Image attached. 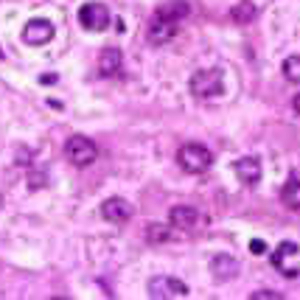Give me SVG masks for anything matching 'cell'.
I'll list each match as a JSON object with an SVG mask.
<instances>
[{
    "mask_svg": "<svg viewBox=\"0 0 300 300\" xmlns=\"http://www.w3.org/2000/svg\"><path fill=\"white\" fill-rule=\"evenodd\" d=\"M154 14L166 17V20H174L180 22L182 17L191 14V6H188V0H163L158 8H154Z\"/></svg>",
    "mask_w": 300,
    "mask_h": 300,
    "instance_id": "obj_13",
    "label": "cell"
},
{
    "mask_svg": "<svg viewBox=\"0 0 300 300\" xmlns=\"http://www.w3.org/2000/svg\"><path fill=\"white\" fill-rule=\"evenodd\" d=\"M64 158H68V163L76 166V168H84V166L96 163L98 146H96L87 135H70L68 143H64Z\"/></svg>",
    "mask_w": 300,
    "mask_h": 300,
    "instance_id": "obj_1",
    "label": "cell"
},
{
    "mask_svg": "<svg viewBox=\"0 0 300 300\" xmlns=\"http://www.w3.org/2000/svg\"><path fill=\"white\" fill-rule=\"evenodd\" d=\"M284 76L289 82H300V56H286L284 59Z\"/></svg>",
    "mask_w": 300,
    "mask_h": 300,
    "instance_id": "obj_17",
    "label": "cell"
},
{
    "mask_svg": "<svg viewBox=\"0 0 300 300\" xmlns=\"http://www.w3.org/2000/svg\"><path fill=\"white\" fill-rule=\"evenodd\" d=\"M250 252H252V256H261V252H266V244L261 242V238H252V242H250Z\"/></svg>",
    "mask_w": 300,
    "mask_h": 300,
    "instance_id": "obj_19",
    "label": "cell"
},
{
    "mask_svg": "<svg viewBox=\"0 0 300 300\" xmlns=\"http://www.w3.org/2000/svg\"><path fill=\"white\" fill-rule=\"evenodd\" d=\"M168 222H172V228H177V230H194L196 222H200V210L191 208V205H174L172 214H168Z\"/></svg>",
    "mask_w": 300,
    "mask_h": 300,
    "instance_id": "obj_10",
    "label": "cell"
},
{
    "mask_svg": "<svg viewBox=\"0 0 300 300\" xmlns=\"http://www.w3.org/2000/svg\"><path fill=\"white\" fill-rule=\"evenodd\" d=\"M132 205H129L126 200H121V196H110V200L101 202V216L107 222H112V224H124V222L132 219Z\"/></svg>",
    "mask_w": 300,
    "mask_h": 300,
    "instance_id": "obj_7",
    "label": "cell"
},
{
    "mask_svg": "<svg viewBox=\"0 0 300 300\" xmlns=\"http://www.w3.org/2000/svg\"><path fill=\"white\" fill-rule=\"evenodd\" d=\"M233 172H236V177L242 180L244 186H256L261 180V163L256 158H238L233 163Z\"/></svg>",
    "mask_w": 300,
    "mask_h": 300,
    "instance_id": "obj_11",
    "label": "cell"
},
{
    "mask_svg": "<svg viewBox=\"0 0 300 300\" xmlns=\"http://www.w3.org/2000/svg\"><path fill=\"white\" fill-rule=\"evenodd\" d=\"M177 28H180V22L166 20L160 14H152L149 28H146V40H149V45H166L177 36Z\"/></svg>",
    "mask_w": 300,
    "mask_h": 300,
    "instance_id": "obj_5",
    "label": "cell"
},
{
    "mask_svg": "<svg viewBox=\"0 0 300 300\" xmlns=\"http://www.w3.org/2000/svg\"><path fill=\"white\" fill-rule=\"evenodd\" d=\"M40 82H42V84H56V73H42Z\"/></svg>",
    "mask_w": 300,
    "mask_h": 300,
    "instance_id": "obj_20",
    "label": "cell"
},
{
    "mask_svg": "<svg viewBox=\"0 0 300 300\" xmlns=\"http://www.w3.org/2000/svg\"><path fill=\"white\" fill-rule=\"evenodd\" d=\"M149 294L154 300H172V298H188V286L180 278H172V275H160V278L149 280Z\"/></svg>",
    "mask_w": 300,
    "mask_h": 300,
    "instance_id": "obj_4",
    "label": "cell"
},
{
    "mask_svg": "<svg viewBox=\"0 0 300 300\" xmlns=\"http://www.w3.org/2000/svg\"><path fill=\"white\" fill-rule=\"evenodd\" d=\"M292 107H294V112L300 115V93H298V96H294V98H292Z\"/></svg>",
    "mask_w": 300,
    "mask_h": 300,
    "instance_id": "obj_21",
    "label": "cell"
},
{
    "mask_svg": "<svg viewBox=\"0 0 300 300\" xmlns=\"http://www.w3.org/2000/svg\"><path fill=\"white\" fill-rule=\"evenodd\" d=\"M280 292H270V289H261V292H252V300H278Z\"/></svg>",
    "mask_w": 300,
    "mask_h": 300,
    "instance_id": "obj_18",
    "label": "cell"
},
{
    "mask_svg": "<svg viewBox=\"0 0 300 300\" xmlns=\"http://www.w3.org/2000/svg\"><path fill=\"white\" fill-rule=\"evenodd\" d=\"M50 36H54V26L48 20H31L22 28V40L28 45H45Z\"/></svg>",
    "mask_w": 300,
    "mask_h": 300,
    "instance_id": "obj_9",
    "label": "cell"
},
{
    "mask_svg": "<svg viewBox=\"0 0 300 300\" xmlns=\"http://www.w3.org/2000/svg\"><path fill=\"white\" fill-rule=\"evenodd\" d=\"M79 22L87 31H104L110 26V12L101 3H84L79 8Z\"/></svg>",
    "mask_w": 300,
    "mask_h": 300,
    "instance_id": "obj_6",
    "label": "cell"
},
{
    "mask_svg": "<svg viewBox=\"0 0 300 300\" xmlns=\"http://www.w3.org/2000/svg\"><path fill=\"white\" fill-rule=\"evenodd\" d=\"M222 73L219 70H196L191 76V96L194 98H216V96H222Z\"/></svg>",
    "mask_w": 300,
    "mask_h": 300,
    "instance_id": "obj_3",
    "label": "cell"
},
{
    "mask_svg": "<svg viewBox=\"0 0 300 300\" xmlns=\"http://www.w3.org/2000/svg\"><path fill=\"white\" fill-rule=\"evenodd\" d=\"M280 202L289 210H300V180H289L280 191Z\"/></svg>",
    "mask_w": 300,
    "mask_h": 300,
    "instance_id": "obj_14",
    "label": "cell"
},
{
    "mask_svg": "<svg viewBox=\"0 0 300 300\" xmlns=\"http://www.w3.org/2000/svg\"><path fill=\"white\" fill-rule=\"evenodd\" d=\"M0 205H3V196H0Z\"/></svg>",
    "mask_w": 300,
    "mask_h": 300,
    "instance_id": "obj_22",
    "label": "cell"
},
{
    "mask_svg": "<svg viewBox=\"0 0 300 300\" xmlns=\"http://www.w3.org/2000/svg\"><path fill=\"white\" fill-rule=\"evenodd\" d=\"M210 272H214L216 280H230L238 272V261L233 256H228V252H219V256L210 261Z\"/></svg>",
    "mask_w": 300,
    "mask_h": 300,
    "instance_id": "obj_12",
    "label": "cell"
},
{
    "mask_svg": "<svg viewBox=\"0 0 300 300\" xmlns=\"http://www.w3.org/2000/svg\"><path fill=\"white\" fill-rule=\"evenodd\" d=\"M121 68H124V54L118 48H104L98 54V73L104 79L121 76Z\"/></svg>",
    "mask_w": 300,
    "mask_h": 300,
    "instance_id": "obj_8",
    "label": "cell"
},
{
    "mask_svg": "<svg viewBox=\"0 0 300 300\" xmlns=\"http://www.w3.org/2000/svg\"><path fill=\"white\" fill-rule=\"evenodd\" d=\"M230 17H233V22H238V26H247V22L256 20V6L247 3V0H242L238 6L230 8Z\"/></svg>",
    "mask_w": 300,
    "mask_h": 300,
    "instance_id": "obj_15",
    "label": "cell"
},
{
    "mask_svg": "<svg viewBox=\"0 0 300 300\" xmlns=\"http://www.w3.org/2000/svg\"><path fill=\"white\" fill-rule=\"evenodd\" d=\"M146 238H149L152 244H163V242L172 238V228H166L160 222H152L149 228H146Z\"/></svg>",
    "mask_w": 300,
    "mask_h": 300,
    "instance_id": "obj_16",
    "label": "cell"
},
{
    "mask_svg": "<svg viewBox=\"0 0 300 300\" xmlns=\"http://www.w3.org/2000/svg\"><path fill=\"white\" fill-rule=\"evenodd\" d=\"M177 163L182 166L188 174H202V172L210 168L214 154H210V149H205L202 143H186V146H180V152H177Z\"/></svg>",
    "mask_w": 300,
    "mask_h": 300,
    "instance_id": "obj_2",
    "label": "cell"
}]
</instances>
